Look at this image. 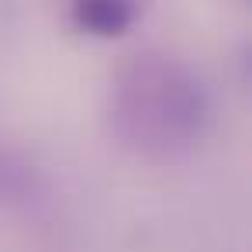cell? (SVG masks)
<instances>
[{
	"instance_id": "obj_1",
	"label": "cell",
	"mask_w": 252,
	"mask_h": 252,
	"mask_svg": "<svg viewBox=\"0 0 252 252\" xmlns=\"http://www.w3.org/2000/svg\"><path fill=\"white\" fill-rule=\"evenodd\" d=\"M104 121L125 152L145 162H176L207 135L211 94L183 59L138 52L114 69Z\"/></svg>"
},
{
	"instance_id": "obj_2",
	"label": "cell",
	"mask_w": 252,
	"mask_h": 252,
	"mask_svg": "<svg viewBox=\"0 0 252 252\" xmlns=\"http://www.w3.org/2000/svg\"><path fill=\"white\" fill-rule=\"evenodd\" d=\"M142 11V0H73L69 18L73 28L94 38H118L125 35Z\"/></svg>"
},
{
	"instance_id": "obj_3",
	"label": "cell",
	"mask_w": 252,
	"mask_h": 252,
	"mask_svg": "<svg viewBox=\"0 0 252 252\" xmlns=\"http://www.w3.org/2000/svg\"><path fill=\"white\" fill-rule=\"evenodd\" d=\"M45 197L42 169L25 159L21 152L0 149V207L7 211H32Z\"/></svg>"
},
{
	"instance_id": "obj_4",
	"label": "cell",
	"mask_w": 252,
	"mask_h": 252,
	"mask_svg": "<svg viewBox=\"0 0 252 252\" xmlns=\"http://www.w3.org/2000/svg\"><path fill=\"white\" fill-rule=\"evenodd\" d=\"M238 4H245V0H238Z\"/></svg>"
}]
</instances>
